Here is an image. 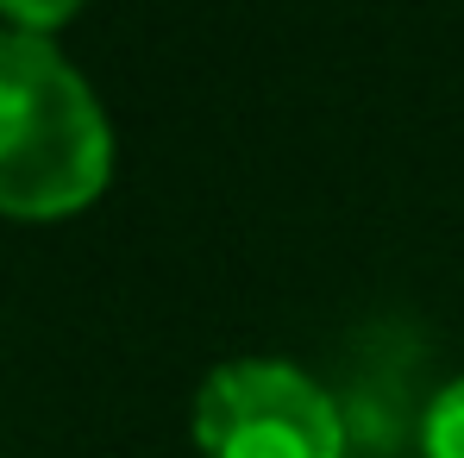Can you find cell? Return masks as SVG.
<instances>
[{
    "label": "cell",
    "mask_w": 464,
    "mask_h": 458,
    "mask_svg": "<svg viewBox=\"0 0 464 458\" xmlns=\"http://www.w3.org/2000/svg\"><path fill=\"white\" fill-rule=\"evenodd\" d=\"M82 0H0V13L13 19V32H51V25H63L70 13H76Z\"/></svg>",
    "instance_id": "obj_4"
},
{
    "label": "cell",
    "mask_w": 464,
    "mask_h": 458,
    "mask_svg": "<svg viewBox=\"0 0 464 458\" xmlns=\"http://www.w3.org/2000/svg\"><path fill=\"white\" fill-rule=\"evenodd\" d=\"M420 453L427 458H464V377L446 383L420 421Z\"/></svg>",
    "instance_id": "obj_3"
},
{
    "label": "cell",
    "mask_w": 464,
    "mask_h": 458,
    "mask_svg": "<svg viewBox=\"0 0 464 458\" xmlns=\"http://www.w3.org/2000/svg\"><path fill=\"white\" fill-rule=\"evenodd\" d=\"M195 446L208 458H345V421L308 371L232 358L195 395Z\"/></svg>",
    "instance_id": "obj_2"
},
{
    "label": "cell",
    "mask_w": 464,
    "mask_h": 458,
    "mask_svg": "<svg viewBox=\"0 0 464 458\" xmlns=\"http://www.w3.org/2000/svg\"><path fill=\"white\" fill-rule=\"evenodd\" d=\"M113 176V132L88 82L38 38L0 25V214L57 220Z\"/></svg>",
    "instance_id": "obj_1"
}]
</instances>
